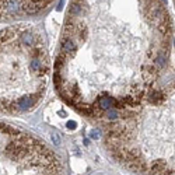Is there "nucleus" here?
Masks as SVG:
<instances>
[{"instance_id": "f257e3e1", "label": "nucleus", "mask_w": 175, "mask_h": 175, "mask_svg": "<svg viewBox=\"0 0 175 175\" xmlns=\"http://www.w3.org/2000/svg\"><path fill=\"white\" fill-rule=\"evenodd\" d=\"M164 0H72L55 87L80 114L106 119L142 101L172 69Z\"/></svg>"}, {"instance_id": "f03ea898", "label": "nucleus", "mask_w": 175, "mask_h": 175, "mask_svg": "<svg viewBox=\"0 0 175 175\" xmlns=\"http://www.w3.org/2000/svg\"><path fill=\"white\" fill-rule=\"evenodd\" d=\"M104 142L121 165L139 175H174V78L106 118Z\"/></svg>"}, {"instance_id": "7ed1b4c3", "label": "nucleus", "mask_w": 175, "mask_h": 175, "mask_svg": "<svg viewBox=\"0 0 175 175\" xmlns=\"http://www.w3.org/2000/svg\"><path fill=\"white\" fill-rule=\"evenodd\" d=\"M49 78L44 38L32 24L0 31V114L31 112L42 101Z\"/></svg>"}, {"instance_id": "20e7f679", "label": "nucleus", "mask_w": 175, "mask_h": 175, "mask_svg": "<svg viewBox=\"0 0 175 175\" xmlns=\"http://www.w3.org/2000/svg\"><path fill=\"white\" fill-rule=\"evenodd\" d=\"M0 175H62V163L41 139L0 123Z\"/></svg>"}, {"instance_id": "39448f33", "label": "nucleus", "mask_w": 175, "mask_h": 175, "mask_svg": "<svg viewBox=\"0 0 175 175\" xmlns=\"http://www.w3.org/2000/svg\"><path fill=\"white\" fill-rule=\"evenodd\" d=\"M52 2L53 0H0V18L37 14Z\"/></svg>"}]
</instances>
